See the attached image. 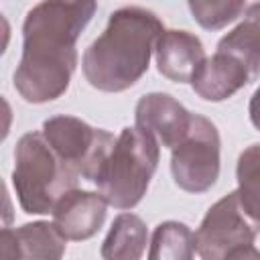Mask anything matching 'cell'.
I'll return each mask as SVG.
<instances>
[{
  "label": "cell",
  "mask_w": 260,
  "mask_h": 260,
  "mask_svg": "<svg viewBox=\"0 0 260 260\" xmlns=\"http://www.w3.org/2000/svg\"><path fill=\"white\" fill-rule=\"evenodd\" d=\"M98 0H41L22 22V55L12 75L28 104L59 100L77 67V39L91 22Z\"/></svg>",
  "instance_id": "1"
},
{
  "label": "cell",
  "mask_w": 260,
  "mask_h": 260,
  "mask_svg": "<svg viewBox=\"0 0 260 260\" xmlns=\"http://www.w3.org/2000/svg\"><path fill=\"white\" fill-rule=\"evenodd\" d=\"M162 32L160 18L148 8L122 6L114 10L104 32L83 53L85 81L106 93L130 89L148 71Z\"/></svg>",
  "instance_id": "2"
},
{
  "label": "cell",
  "mask_w": 260,
  "mask_h": 260,
  "mask_svg": "<svg viewBox=\"0 0 260 260\" xmlns=\"http://www.w3.org/2000/svg\"><path fill=\"white\" fill-rule=\"evenodd\" d=\"M77 179L79 175L67 167L43 132H26L18 138L12 187L24 213H51L57 201L77 185Z\"/></svg>",
  "instance_id": "3"
},
{
  "label": "cell",
  "mask_w": 260,
  "mask_h": 260,
  "mask_svg": "<svg viewBox=\"0 0 260 260\" xmlns=\"http://www.w3.org/2000/svg\"><path fill=\"white\" fill-rule=\"evenodd\" d=\"M160 158V144L138 126L122 128L93 183L116 209L136 207L148 191Z\"/></svg>",
  "instance_id": "4"
},
{
  "label": "cell",
  "mask_w": 260,
  "mask_h": 260,
  "mask_svg": "<svg viewBox=\"0 0 260 260\" xmlns=\"http://www.w3.org/2000/svg\"><path fill=\"white\" fill-rule=\"evenodd\" d=\"M260 234V221L240 203L238 191H230L215 201L195 232V252L205 260H246L260 258L254 240Z\"/></svg>",
  "instance_id": "5"
},
{
  "label": "cell",
  "mask_w": 260,
  "mask_h": 260,
  "mask_svg": "<svg viewBox=\"0 0 260 260\" xmlns=\"http://www.w3.org/2000/svg\"><path fill=\"white\" fill-rule=\"evenodd\" d=\"M221 138L217 126L193 114L187 136L171 148V175L179 189L187 193H205L219 179Z\"/></svg>",
  "instance_id": "6"
},
{
  "label": "cell",
  "mask_w": 260,
  "mask_h": 260,
  "mask_svg": "<svg viewBox=\"0 0 260 260\" xmlns=\"http://www.w3.org/2000/svg\"><path fill=\"white\" fill-rule=\"evenodd\" d=\"M43 134L67 167L91 183L116 144L112 132L67 114L47 118L43 122Z\"/></svg>",
  "instance_id": "7"
},
{
  "label": "cell",
  "mask_w": 260,
  "mask_h": 260,
  "mask_svg": "<svg viewBox=\"0 0 260 260\" xmlns=\"http://www.w3.org/2000/svg\"><path fill=\"white\" fill-rule=\"evenodd\" d=\"M193 114L171 93L152 91L138 100L134 120L140 130L154 136L165 148H175L189 132Z\"/></svg>",
  "instance_id": "8"
},
{
  "label": "cell",
  "mask_w": 260,
  "mask_h": 260,
  "mask_svg": "<svg viewBox=\"0 0 260 260\" xmlns=\"http://www.w3.org/2000/svg\"><path fill=\"white\" fill-rule=\"evenodd\" d=\"M108 201L98 191H83V189H69L53 207L51 215L55 225L67 240L83 242L93 238L106 221Z\"/></svg>",
  "instance_id": "9"
},
{
  "label": "cell",
  "mask_w": 260,
  "mask_h": 260,
  "mask_svg": "<svg viewBox=\"0 0 260 260\" xmlns=\"http://www.w3.org/2000/svg\"><path fill=\"white\" fill-rule=\"evenodd\" d=\"M156 69L162 77L175 83H191L197 69L203 65L205 49L197 35L189 30L169 28L160 35L154 49Z\"/></svg>",
  "instance_id": "10"
},
{
  "label": "cell",
  "mask_w": 260,
  "mask_h": 260,
  "mask_svg": "<svg viewBox=\"0 0 260 260\" xmlns=\"http://www.w3.org/2000/svg\"><path fill=\"white\" fill-rule=\"evenodd\" d=\"M67 238L55 221H32L20 228H4L0 238L2 258H41L59 260L65 254Z\"/></svg>",
  "instance_id": "11"
},
{
  "label": "cell",
  "mask_w": 260,
  "mask_h": 260,
  "mask_svg": "<svg viewBox=\"0 0 260 260\" xmlns=\"http://www.w3.org/2000/svg\"><path fill=\"white\" fill-rule=\"evenodd\" d=\"M250 81L252 75L240 59L215 51V55L207 57L197 69L195 77L191 79V87L205 102H223Z\"/></svg>",
  "instance_id": "12"
},
{
  "label": "cell",
  "mask_w": 260,
  "mask_h": 260,
  "mask_svg": "<svg viewBox=\"0 0 260 260\" xmlns=\"http://www.w3.org/2000/svg\"><path fill=\"white\" fill-rule=\"evenodd\" d=\"M217 51L240 59L250 71L252 81L260 77V2L244 10L240 24L219 39Z\"/></svg>",
  "instance_id": "13"
},
{
  "label": "cell",
  "mask_w": 260,
  "mask_h": 260,
  "mask_svg": "<svg viewBox=\"0 0 260 260\" xmlns=\"http://www.w3.org/2000/svg\"><path fill=\"white\" fill-rule=\"evenodd\" d=\"M148 244L146 223L134 213H120L112 221L108 236L102 242V258L106 260H138Z\"/></svg>",
  "instance_id": "14"
},
{
  "label": "cell",
  "mask_w": 260,
  "mask_h": 260,
  "mask_svg": "<svg viewBox=\"0 0 260 260\" xmlns=\"http://www.w3.org/2000/svg\"><path fill=\"white\" fill-rule=\"evenodd\" d=\"M195 256V234L183 221H162L150 240V260H191Z\"/></svg>",
  "instance_id": "15"
},
{
  "label": "cell",
  "mask_w": 260,
  "mask_h": 260,
  "mask_svg": "<svg viewBox=\"0 0 260 260\" xmlns=\"http://www.w3.org/2000/svg\"><path fill=\"white\" fill-rule=\"evenodd\" d=\"M238 197L244 209L260 221V142L246 146L236 165Z\"/></svg>",
  "instance_id": "16"
},
{
  "label": "cell",
  "mask_w": 260,
  "mask_h": 260,
  "mask_svg": "<svg viewBox=\"0 0 260 260\" xmlns=\"http://www.w3.org/2000/svg\"><path fill=\"white\" fill-rule=\"evenodd\" d=\"M191 16L205 30H221L244 14L246 0H187Z\"/></svg>",
  "instance_id": "17"
},
{
  "label": "cell",
  "mask_w": 260,
  "mask_h": 260,
  "mask_svg": "<svg viewBox=\"0 0 260 260\" xmlns=\"http://www.w3.org/2000/svg\"><path fill=\"white\" fill-rule=\"evenodd\" d=\"M248 114H250V122H252V126L260 130V87H256V91H254L252 98H250Z\"/></svg>",
  "instance_id": "18"
}]
</instances>
